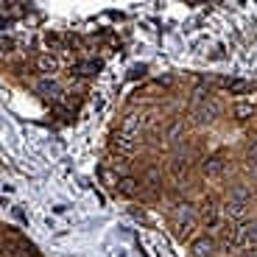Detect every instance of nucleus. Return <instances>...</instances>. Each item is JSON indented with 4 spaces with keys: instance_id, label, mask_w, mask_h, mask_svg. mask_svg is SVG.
I'll return each instance as SVG.
<instances>
[{
    "instance_id": "f257e3e1",
    "label": "nucleus",
    "mask_w": 257,
    "mask_h": 257,
    "mask_svg": "<svg viewBox=\"0 0 257 257\" xmlns=\"http://www.w3.org/2000/svg\"><path fill=\"white\" fill-rule=\"evenodd\" d=\"M212 249H215V243H212L210 238H201V240H196V246H193V251H196V254H212Z\"/></svg>"
},
{
    "instance_id": "f03ea898",
    "label": "nucleus",
    "mask_w": 257,
    "mask_h": 257,
    "mask_svg": "<svg viewBox=\"0 0 257 257\" xmlns=\"http://www.w3.org/2000/svg\"><path fill=\"white\" fill-rule=\"evenodd\" d=\"M240 238H246V240H251V243H257V221H251V224H246V226H243Z\"/></svg>"
}]
</instances>
